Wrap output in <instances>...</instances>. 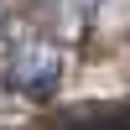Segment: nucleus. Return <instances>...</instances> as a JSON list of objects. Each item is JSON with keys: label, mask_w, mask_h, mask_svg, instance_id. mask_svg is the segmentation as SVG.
Wrapping results in <instances>:
<instances>
[{"label": "nucleus", "mask_w": 130, "mask_h": 130, "mask_svg": "<svg viewBox=\"0 0 130 130\" xmlns=\"http://www.w3.org/2000/svg\"><path fill=\"white\" fill-rule=\"evenodd\" d=\"M10 83H16L26 99H47V94L57 89V57L42 52V57H31L26 68H10Z\"/></svg>", "instance_id": "obj_1"}]
</instances>
